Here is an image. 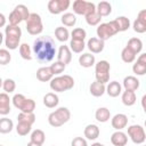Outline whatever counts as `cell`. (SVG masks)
<instances>
[{
  "instance_id": "1",
  "label": "cell",
  "mask_w": 146,
  "mask_h": 146,
  "mask_svg": "<svg viewBox=\"0 0 146 146\" xmlns=\"http://www.w3.org/2000/svg\"><path fill=\"white\" fill-rule=\"evenodd\" d=\"M33 52L40 63H48L56 55V44L51 36L42 35L34 40Z\"/></svg>"
},
{
  "instance_id": "2",
  "label": "cell",
  "mask_w": 146,
  "mask_h": 146,
  "mask_svg": "<svg viewBox=\"0 0 146 146\" xmlns=\"http://www.w3.org/2000/svg\"><path fill=\"white\" fill-rule=\"evenodd\" d=\"M49 86H50V89L55 92H64L74 87V79L67 74L58 75L50 80Z\"/></svg>"
},
{
  "instance_id": "3",
  "label": "cell",
  "mask_w": 146,
  "mask_h": 146,
  "mask_svg": "<svg viewBox=\"0 0 146 146\" xmlns=\"http://www.w3.org/2000/svg\"><path fill=\"white\" fill-rule=\"evenodd\" d=\"M71 117V112L67 107H58L54 112H51L48 115V123L54 127H62L64 123H66Z\"/></svg>"
},
{
  "instance_id": "4",
  "label": "cell",
  "mask_w": 146,
  "mask_h": 146,
  "mask_svg": "<svg viewBox=\"0 0 146 146\" xmlns=\"http://www.w3.org/2000/svg\"><path fill=\"white\" fill-rule=\"evenodd\" d=\"M26 31L31 35H39L43 31L42 19L39 14L30 13L29 18L26 19Z\"/></svg>"
},
{
  "instance_id": "5",
  "label": "cell",
  "mask_w": 146,
  "mask_h": 146,
  "mask_svg": "<svg viewBox=\"0 0 146 146\" xmlns=\"http://www.w3.org/2000/svg\"><path fill=\"white\" fill-rule=\"evenodd\" d=\"M110 71H111L110 63L107 60H99L97 64H95L96 81L100 82L103 84L107 83L110 81Z\"/></svg>"
},
{
  "instance_id": "6",
  "label": "cell",
  "mask_w": 146,
  "mask_h": 146,
  "mask_svg": "<svg viewBox=\"0 0 146 146\" xmlns=\"http://www.w3.org/2000/svg\"><path fill=\"white\" fill-rule=\"evenodd\" d=\"M96 33H97L98 39L105 42V40H108L110 38H112L113 35H115L119 32L116 30V26H115L114 22L111 21L108 23H102V24H99L98 27H97V30H96Z\"/></svg>"
},
{
  "instance_id": "7",
  "label": "cell",
  "mask_w": 146,
  "mask_h": 146,
  "mask_svg": "<svg viewBox=\"0 0 146 146\" xmlns=\"http://www.w3.org/2000/svg\"><path fill=\"white\" fill-rule=\"evenodd\" d=\"M73 11L76 15L87 16L94 11H96V5L86 0H75L73 2Z\"/></svg>"
},
{
  "instance_id": "8",
  "label": "cell",
  "mask_w": 146,
  "mask_h": 146,
  "mask_svg": "<svg viewBox=\"0 0 146 146\" xmlns=\"http://www.w3.org/2000/svg\"><path fill=\"white\" fill-rule=\"evenodd\" d=\"M128 136L132 140V143L140 145L146 140V133L141 125L139 124H132L128 127Z\"/></svg>"
},
{
  "instance_id": "9",
  "label": "cell",
  "mask_w": 146,
  "mask_h": 146,
  "mask_svg": "<svg viewBox=\"0 0 146 146\" xmlns=\"http://www.w3.org/2000/svg\"><path fill=\"white\" fill-rule=\"evenodd\" d=\"M70 5H71L70 0H50L47 7L50 14L58 15L64 13L66 9H68Z\"/></svg>"
},
{
  "instance_id": "10",
  "label": "cell",
  "mask_w": 146,
  "mask_h": 146,
  "mask_svg": "<svg viewBox=\"0 0 146 146\" xmlns=\"http://www.w3.org/2000/svg\"><path fill=\"white\" fill-rule=\"evenodd\" d=\"M111 124L115 130H122L128 125V116L123 113L115 114L111 119Z\"/></svg>"
},
{
  "instance_id": "11",
  "label": "cell",
  "mask_w": 146,
  "mask_h": 146,
  "mask_svg": "<svg viewBox=\"0 0 146 146\" xmlns=\"http://www.w3.org/2000/svg\"><path fill=\"white\" fill-rule=\"evenodd\" d=\"M57 60L63 63V64H68L72 60V52L68 48V46H60L58 51H57Z\"/></svg>"
},
{
  "instance_id": "12",
  "label": "cell",
  "mask_w": 146,
  "mask_h": 146,
  "mask_svg": "<svg viewBox=\"0 0 146 146\" xmlns=\"http://www.w3.org/2000/svg\"><path fill=\"white\" fill-rule=\"evenodd\" d=\"M87 47L91 51V54H99L104 50L105 43H104V41L99 40L98 38H90L87 42Z\"/></svg>"
},
{
  "instance_id": "13",
  "label": "cell",
  "mask_w": 146,
  "mask_h": 146,
  "mask_svg": "<svg viewBox=\"0 0 146 146\" xmlns=\"http://www.w3.org/2000/svg\"><path fill=\"white\" fill-rule=\"evenodd\" d=\"M111 143L114 146H125L128 143V137L127 133H124L121 130H116L115 132L112 133L111 136Z\"/></svg>"
},
{
  "instance_id": "14",
  "label": "cell",
  "mask_w": 146,
  "mask_h": 146,
  "mask_svg": "<svg viewBox=\"0 0 146 146\" xmlns=\"http://www.w3.org/2000/svg\"><path fill=\"white\" fill-rule=\"evenodd\" d=\"M10 112V98L8 94H0V115H7Z\"/></svg>"
},
{
  "instance_id": "15",
  "label": "cell",
  "mask_w": 146,
  "mask_h": 146,
  "mask_svg": "<svg viewBox=\"0 0 146 146\" xmlns=\"http://www.w3.org/2000/svg\"><path fill=\"white\" fill-rule=\"evenodd\" d=\"M123 87L128 91H136L139 88V80L133 75H128L123 79Z\"/></svg>"
},
{
  "instance_id": "16",
  "label": "cell",
  "mask_w": 146,
  "mask_h": 146,
  "mask_svg": "<svg viewBox=\"0 0 146 146\" xmlns=\"http://www.w3.org/2000/svg\"><path fill=\"white\" fill-rule=\"evenodd\" d=\"M105 92H107V95L110 97H117L119 95H121L122 92V86L117 82V81H112V82H108V84L106 86V89H105Z\"/></svg>"
},
{
  "instance_id": "17",
  "label": "cell",
  "mask_w": 146,
  "mask_h": 146,
  "mask_svg": "<svg viewBox=\"0 0 146 146\" xmlns=\"http://www.w3.org/2000/svg\"><path fill=\"white\" fill-rule=\"evenodd\" d=\"M83 135L87 139L89 140H95L99 137L100 135V130L98 128V125L96 124H88L86 128H84V131H83Z\"/></svg>"
},
{
  "instance_id": "18",
  "label": "cell",
  "mask_w": 146,
  "mask_h": 146,
  "mask_svg": "<svg viewBox=\"0 0 146 146\" xmlns=\"http://www.w3.org/2000/svg\"><path fill=\"white\" fill-rule=\"evenodd\" d=\"M96 63V58H95V55L90 54V52H86V54H82L80 55L79 57V64L82 66V67H91L94 66Z\"/></svg>"
},
{
  "instance_id": "19",
  "label": "cell",
  "mask_w": 146,
  "mask_h": 146,
  "mask_svg": "<svg viewBox=\"0 0 146 146\" xmlns=\"http://www.w3.org/2000/svg\"><path fill=\"white\" fill-rule=\"evenodd\" d=\"M52 76L54 75H52L49 66H42V67L38 68V71H36V79L41 82L50 81L52 79Z\"/></svg>"
},
{
  "instance_id": "20",
  "label": "cell",
  "mask_w": 146,
  "mask_h": 146,
  "mask_svg": "<svg viewBox=\"0 0 146 146\" xmlns=\"http://www.w3.org/2000/svg\"><path fill=\"white\" fill-rule=\"evenodd\" d=\"M59 103V98L55 92H48L43 96V105L48 108H55Z\"/></svg>"
},
{
  "instance_id": "21",
  "label": "cell",
  "mask_w": 146,
  "mask_h": 146,
  "mask_svg": "<svg viewBox=\"0 0 146 146\" xmlns=\"http://www.w3.org/2000/svg\"><path fill=\"white\" fill-rule=\"evenodd\" d=\"M113 22H114V24L116 26L117 32H124L130 27V19L128 17H125V16H119Z\"/></svg>"
},
{
  "instance_id": "22",
  "label": "cell",
  "mask_w": 146,
  "mask_h": 146,
  "mask_svg": "<svg viewBox=\"0 0 146 146\" xmlns=\"http://www.w3.org/2000/svg\"><path fill=\"white\" fill-rule=\"evenodd\" d=\"M96 11L100 17H105L108 16L112 13V6L110 2L107 1H100L97 6H96Z\"/></svg>"
},
{
  "instance_id": "23",
  "label": "cell",
  "mask_w": 146,
  "mask_h": 146,
  "mask_svg": "<svg viewBox=\"0 0 146 146\" xmlns=\"http://www.w3.org/2000/svg\"><path fill=\"white\" fill-rule=\"evenodd\" d=\"M125 47L129 48L135 55H137L143 49V42H141V40L139 38H131V39H129V41H128Z\"/></svg>"
},
{
  "instance_id": "24",
  "label": "cell",
  "mask_w": 146,
  "mask_h": 146,
  "mask_svg": "<svg viewBox=\"0 0 146 146\" xmlns=\"http://www.w3.org/2000/svg\"><path fill=\"white\" fill-rule=\"evenodd\" d=\"M105 89H106L105 84H103L100 82H97V81L92 82L90 84V87H89V91H90V94L94 97H100V96H103L105 94Z\"/></svg>"
},
{
  "instance_id": "25",
  "label": "cell",
  "mask_w": 146,
  "mask_h": 146,
  "mask_svg": "<svg viewBox=\"0 0 146 146\" xmlns=\"http://www.w3.org/2000/svg\"><path fill=\"white\" fill-rule=\"evenodd\" d=\"M95 117L98 122L105 123L111 119V112L107 107H99L95 113Z\"/></svg>"
},
{
  "instance_id": "26",
  "label": "cell",
  "mask_w": 146,
  "mask_h": 146,
  "mask_svg": "<svg viewBox=\"0 0 146 146\" xmlns=\"http://www.w3.org/2000/svg\"><path fill=\"white\" fill-rule=\"evenodd\" d=\"M121 100H122V103H123L125 106H132V105H135V103H136V100H137L135 91L124 90V91L122 92Z\"/></svg>"
},
{
  "instance_id": "27",
  "label": "cell",
  "mask_w": 146,
  "mask_h": 146,
  "mask_svg": "<svg viewBox=\"0 0 146 146\" xmlns=\"http://www.w3.org/2000/svg\"><path fill=\"white\" fill-rule=\"evenodd\" d=\"M31 140L30 141H32V143H34V144H38V145H43V143H44V140H46V135H44V132L41 130V129H35V130H33L32 131V133H31Z\"/></svg>"
},
{
  "instance_id": "28",
  "label": "cell",
  "mask_w": 146,
  "mask_h": 146,
  "mask_svg": "<svg viewBox=\"0 0 146 146\" xmlns=\"http://www.w3.org/2000/svg\"><path fill=\"white\" fill-rule=\"evenodd\" d=\"M13 128H14V122L6 116L0 119V133H9L13 130Z\"/></svg>"
},
{
  "instance_id": "29",
  "label": "cell",
  "mask_w": 146,
  "mask_h": 146,
  "mask_svg": "<svg viewBox=\"0 0 146 146\" xmlns=\"http://www.w3.org/2000/svg\"><path fill=\"white\" fill-rule=\"evenodd\" d=\"M5 34H6V36H11V38L21 39L22 30H21L19 26H16V25H7L5 27Z\"/></svg>"
},
{
  "instance_id": "30",
  "label": "cell",
  "mask_w": 146,
  "mask_h": 146,
  "mask_svg": "<svg viewBox=\"0 0 146 146\" xmlns=\"http://www.w3.org/2000/svg\"><path fill=\"white\" fill-rule=\"evenodd\" d=\"M55 36H56V39H57L58 41L65 42V41H67L68 38H70V32H68V30H67L66 27H64V26H58V27H56V30H55Z\"/></svg>"
},
{
  "instance_id": "31",
  "label": "cell",
  "mask_w": 146,
  "mask_h": 146,
  "mask_svg": "<svg viewBox=\"0 0 146 146\" xmlns=\"http://www.w3.org/2000/svg\"><path fill=\"white\" fill-rule=\"evenodd\" d=\"M60 22L63 23L64 26H67V27H72L75 25L76 23V17L73 13H65L63 14V16L60 17Z\"/></svg>"
},
{
  "instance_id": "32",
  "label": "cell",
  "mask_w": 146,
  "mask_h": 146,
  "mask_svg": "<svg viewBox=\"0 0 146 146\" xmlns=\"http://www.w3.org/2000/svg\"><path fill=\"white\" fill-rule=\"evenodd\" d=\"M19 55L23 59L25 60H31L32 59V50L27 43H22L19 44Z\"/></svg>"
},
{
  "instance_id": "33",
  "label": "cell",
  "mask_w": 146,
  "mask_h": 146,
  "mask_svg": "<svg viewBox=\"0 0 146 146\" xmlns=\"http://www.w3.org/2000/svg\"><path fill=\"white\" fill-rule=\"evenodd\" d=\"M71 38L72 40H78V41H84L86 36H87V32L82 27H75L73 29V31L71 32Z\"/></svg>"
},
{
  "instance_id": "34",
  "label": "cell",
  "mask_w": 146,
  "mask_h": 146,
  "mask_svg": "<svg viewBox=\"0 0 146 146\" xmlns=\"http://www.w3.org/2000/svg\"><path fill=\"white\" fill-rule=\"evenodd\" d=\"M84 47H86L84 41H78V40H72V39H71V41H70V47H68V48H70L71 51L76 52V54H80V52L83 51Z\"/></svg>"
},
{
  "instance_id": "35",
  "label": "cell",
  "mask_w": 146,
  "mask_h": 146,
  "mask_svg": "<svg viewBox=\"0 0 146 146\" xmlns=\"http://www.w3.org/2000/svg\"><path fill=\"white\" fill-rule=\"evenodd\" d=\"M121 59H122L124 63L129 64V63H132V62L136 59V55H135L129 48L124 47V48L122 49V51H121Z\"/></svg>"
},
{
  "instance_id": "36",
  "label": "cell",
  "mask_w": 146,
  "mask_h": 146,
  "mask_svg": "<svg viewBox=\"0 0 146 146\" xmlns=\"http://www.w3.org/2000/svg\"><path fill=\"white\" fill-rule=\"evenodd\" d=\"M17 120L18 122H25V123H29V124H33L35 122V115L34 113H23L21 112L17 116Z\"/></svg>"
},
{
  "instance_id": "37",
  "label": "cell",
  "mask_w": 146,
  "mask_h": 146,
  "mask_svg": "<svg viewBox=\"0 0 146 146\" xmlns=\"http://www.w3.org/2000/svg\"><path fill=\"white\" fill-rule=\"evenodd\" d=\"M21 39L18 38H11V36H5V46L9 50H15L19 46Z\"/></svg>"
},
{
  "instance_id": "38",
  "label": "cell",
  "mask_w": 146,
  "mask_h": 146,
  "mask_svg": "<svg viewBox=\"0 0 146 146\" xmlns=\"http://www.w3.org/2000/svg\"><path fill=\"white\" fill-rule=\"evenodd\" d=\"M84 17H86L87 24H88V25H91V26L98 25V24L100 23V19H102V17L97 14V11H94V13H91V14L84 16Z\"/></svg>"
},
{
  "instance_id": "39",
  "label": "cell",
  "mask_w": 146,
  "mask_h": 146,
  "mask_svg": "<svg viewBox=\"0 0 146 146\" xmlns=\"http://www.w3.org/2000/svg\"><path fill=\"white\" fill-rule=\"evenodd\" d=\"M31 128H32V125L29 124V123L18 122L17 125H16V132H17L19 136H26V135L31 131Z\"/></svg>"
},
{
  "instance_id": "40",
  "label": "cell",
  "mask_w": 146,
  "mask_h": 146,
  "mask_svg": "<svg viewBox=\"0 0 146 146\" xmlns=\"http://www.w3.org/2000/svg\"><path fill=\"white\" fill-rule=\"evenodd\" d=\"M49 67H50V71H51V73H52V75H59V74H62V73L65 71L66 65L57 60V62L52 63Z\"/></svg>"
},
{
  "instance_id": "41",
  "label": "cell",
  "mask_w": 146,
  "mask_h": 146,
  "mask_svg": "<svg viewBox=\"0 0 146 146\" xmlns=\"http://www.w3.org/2000/svg\"><path fill=\"white\" fill-rule=\"evenodd\" d=\"M34 110H35V102L31 98H26V100L24 102V104L19 111L23 113H33Z\"/></svg>"
},
{
  "instance_id": "42",
  "label": "cell",
  "mask_w": 146,
  "mask_h": 146,
  "mask_svg": "<svg viewBox=\"0 0 146 146\" xmlns=\"http://www.w3.org/2000/svg\"><path fill=\"white\" fill-rule=\"evenodd\" d=\"M2 88L6 94H11L16 89V82L13 79H6L2 82Z\"/></svg>"
},
{
  "instance_id": "43",
  "label": "cell",
  "mask_w": 146,
  "mask_h": 146,
  "mask_svg": "<svg viewBox=\"0 0 146 146\" xmlns=\"http://www.w3.org/2000/svg\"><path fill=\"white\" fill-rule=\"evenodd\" d=\"M15 10L18 13V15L22 17V21H25L26 22V19L29 18V16H30V11H29V9H27V7L25 6V5H17L16 7H15Z\"/></svg>"
},
{
  "instance_id": "44",
  "label": "cell",
  "mask_w": 146,
  "mask_h": 146,
  "mask_svg": "<svg viewBox=\"0 0 146 146\" xmlns=\"http://www.w3.org/2000/svg\"><path fill=\"white\" fill-rule=\"evenodd\" d=\"M25 100H26V97L24 95H22V94H15L14 97L11 98V102H13L14 106L16 108H18V110L22 108V106H23V104H24Z\"/></svg>"
},
{
  "instance_id": "45",
  "label": "cell",
  "mask_w": 146,
  "mask_h": 146,
  "mask_svg": "<svg viewBox=\"0 0 146 146\" xmlns=\"http://www.w3.org/2000/svg\"><path fill=\"white\" fill-rule=\"evenodd\" d=\"M132 71H133V73H135L136 75L141 76V75H144V74L146 73V64L140 63V62L137 60V62L133 64V66H132Z\"/></svg>"
},
{
  "instance_id": "46",
  "label": "cell",
  "mask_w": 146,
  "mask_h": 146,
  "mask_svg": "<svg viewBox=\"0 0 146 146\" xmlns=\"http://www.w3.org/2000/svg\"><path fill=\"white\" fill-rule=\"evenodd\" d=\"M11 60V55L8 49H0V65H7Z\"/></svg>"
},
{
  "instance_id": "47",
  "label": "cell",
  "mask_w": 146,
  "mask_h": 146,
  "mask_svg": "<svg viewBox=\"0 0 146 146\" xmlns=\"http://www.w3.org/2000/svg\"><path fill=\"white\" fill-rule=\"evenodd\" d=\"M8 21H9V25H16V26H18V24H19L21 22H23V21H22V17L18 15V13H17L15 9L9 14Z\"/></svg>"
},
{
  "instance_id": "48",
  "label": "cell",
  "mask_w": 146,
  "mask_h": 146,
  "mask_svg": "<svg viewBox=\"0 0 146 146\" xmlns=\"http://www.w3.org/2000/svg\"><path fill=\"white\" fill-rule=\"evenodd\" d=\"M132 27H133V31L137 32V33H145L146 32V23L139 21V19H135L133 24H132Z\"/></svg>"
},
{
  "instance_id": "49",
  "label": "cell",
  "mask_w": 146,
  "mask_h": 146,
  "mask_svg": "<svg viewBox=\"0 0 146 146\" xmlns=\"http://www.w3.org/2000/svg\"><path fill=\"white\" fill-rule=\"evenodd\" d=\"M71 146H88V144L83 137H75V138H73Z\"/></svg>"
},
{
  "instance_id": "50",
  "label": "cell",
  "mask_w": 146,
  "mask_h": 146,
  "mask_svg": "<svg viewBox=\"0 0 146 146\" xmlns=\"http://www.w3.org/2000/svg\"><path fill=\"white\" fill-rule=\"evenodd\" d=\"M137 19H139V21H141V22L146 23V10H145V9H143V10H140V11L138 13Z\"/></svg>"
},
{
  "instance_id": "51",
  "label": "cell",
  "mask_w": 146,
  "mask_h": 146,
  "mask_svg": "<svg viewBox=\"0 0 146 146\" xmlns=\"http://www.w3.org/2000/svg\"><path fill=\"white\" fill-rule=\"evenodd\" d=\"M6 19H7L6 16L0 13V27H3L6 25Z\"/></svg>"
},
{
  "instance_id": "52",
  "label": "cell",
  "mask_w": 146,
  "mask_h": 146,
  "mask_svg": "<svg viewBox=\"0 0 146 146\" xmlns=\"http://www.w3.org/2000/svg\"><path fill=\"white\" fill-rule=\"evenodd\" d=\"M137 60H138V62H140V63L146 64V54H141V55L137 58Z\"/></svg>"
},
{
  "instance_id": "53",
  "label": "cell",
  "mask_w": 146,
  "mask_h": 146,
  "mask_svg": "<svg viewBox=\"0 0 146 146\" xmlns=\"http://www.w3.org/2000/svg\"><path fill=\"white\" fill-rule=\"evenodd\" d=\"M26 146H41V145H38V144H34V143L30 141V143H27V145H26Z\"/></svg>"
},
{
  "instance_id": "54",
  "label": "cell",
  "mask_w": 146,
  "mask_h": 146,
  "mask_svg": "<svg viewBox=\"0 0 146 146\" xmlns=\"http://www.w3.org/2000/svg\"><path fill=\"white\" fill-rule=\"evenodd\" d=\"M91 146H105V145H103L100 143H94V144H91Z\"/></svg>"
},
{
  "instance_id": "55",
  "label": "cell",
  "mask_w": 146,
  "mask_h": 146,
  "mask_svg": "<svg viewBox=\"0 0 146 146\" xmlns=\"http://www.w3.org/2000/svg\"><path fill=\"white\" fill-rule=\"evenodd\" d=\"M3 42V34L0 32V46H1V43Z\"/></svg>"
},
{
  "instance_id": "56",
  "label": "cell",
  "mask_w": 146,
  "mask_h": 146,
  "mask_svg": "<svg viewBox=\"0 0 146 146\" xmlns=\"http://www.w3.org/2000/svg\"><path fill=\"white\" fill-rule=\"evenodd\" d=\"M2 82H3V81H2V79L0 78V88H2Z\"/></svg>"
},
{
  "instance_id": "57",
  "label": "cell",
  "mask_w": 146,
  "mask_h": 146,
  "mask_svg": "<svg viewBox=\"0 0 146 146\" xmlns=\"http://www.w3.org/2000/svg\"><path fill=\"white\" fill-rule=\"evenodd\" d=\"M0 146H3V145H0Z\"/></svg>"
},
{
  "instance_id": "58",
  "label": "cell",
  "mask_w": 146,
  "mask_h": 146,
  "mask_svg": "<svg viewBox=\"0 0 146 146\" xmlns=\"http://www.w3.org/2000/svg\"><path fill=\"white\" fill-rule=\"evenodd\" d=\"M52 146H55V145H52Z\"/></svg>"
}]
</instances>
